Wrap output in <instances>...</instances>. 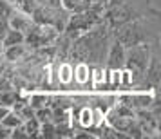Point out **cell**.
<instances>
[{
	"mask_svg": "<svg viewBox=\"0 0 161 139\" xmlns=\"http://www.w3.org/2000/svg\"><path fill=\"white\" fill-rule=\"evenodd\" d=\"M110 42H112V29L100 22L78 38H74L71 44L69 58L87 65L102 67L105 65V56H107Z\"/></svg>",
	"mask_w": 161,
	"mask_h": 139,
	"instance_id": "cell-1",
	"label": "cell"
},
{
	"mask_svg": "<svg viewBox=\"0 0 161 139\" xmlns=\"http://www.w3.org/2000/svg\"><path fill=\"white\" fill-rule=\"evenodd\" d=\"M2 44L4 47H9V45H16V44H24V33L22 31H16L9 27L8 33L2 36Z\"/></svg>",
	"mask_w": 161,
	"mask_h": 139,
	"instance_id": "cell-10",
	"label": "cell"
},
{
	"mask_svg": "<svg viewBox=\"0 0 161 139\" xmlns=\"http://www.w3.org/2000/svg\"><path fill=\"white\" fill-rule=\"evenodd\" d=\"M9 136H11V128H8L6 125H2V123H0V137L8 139Z\"/></svg>",
	"mask_w": 161,
	"mask_h": 139,
	"instance_id": "cell-13",
	"label": "cell"
},
{
	"mask_svg": "<svg viewBox=\"0 0 161 139\" xmlns=\"http://www.w3.org/2000/svg\"><path fill=\"white\" fill-rule=\"evenodd\" d=\"M13 11H15V8L11 6L9 0H0V18L2 20H8Z\"/></svg>",
	"mask_w": 161,
	"mask_h": 139,
	"instance_id": "cell-12",
	"label": "cell"
},
{
	"mask_svg": "<svg viewBox=\"0 0 161 139\" xmlns=\"http://www.w3.org/2000/svg\"><path fill=\"white\" fill-rule=\"evenodd\" d=\"M31 18H33L35 24L51 25V27H54L58 33H62V31L65 29L69 13L62 8H51V6H40V4H38L36 9L31 13Z\"/></svg>",
	"mask_w": 161,
	"mask_h": 139,
	"instance_id": "cell-5",
	"label": "cell"
},
{
	"mask_svg": "<svg viewBox=\"0 0 161 139\" xmlns=\"http://www.w3.org/2000/svg\"><path fill=\"white\" fill-rule=\"evenodd\" d=\"M2 51H4V44H2V38H0V54H2Z\"/></svg>",
	"mask_w": 161,
	"mask_h": 139,
	"instance_id": "cell-15",
	"label": "cell"
},
{
	"mask_svg": "<svg viewBox=\"0 0 161 139\" xmlns=\"http://www.w3.org/2000/svg\"><path fill=\"white\" fill-rule=\"evenodd\" d=\"M105 67L112 72H121L125 67V47L118 40H114V36H112V42L105 56Z\"/></svg>",
	"mask_w": 161,
	"mask_h": 139,
	"instance_id": "cell-6",
	"label": "cell"
},
{
	"mask_svg": "<svg viewBox=\"0 0 161 139\" xmlns=\"http://www.w3.org/2000/svg\"><path fill=\"white\" fill-rule=\"evenodd\" d=\"M112 36L123 47L139 44H159V16H158V11L138 16L130 22L112 29Z\"/></svg>",
	"mask_w": 161,
	"mask_h": 139,
	"instance_id": "cell-2",
	"label": "cell"
},
{
	"mask_svg": "<svg viewBox=\"0 0 161 139\" xmlns=\"http://www.w3.org/2000/svg\"><path fill=\"white\" fill-rule=\"evenodd\" d=\"M9 2L16 11H22V13H27V15H31L38 6L36 0H9Z\"/></svg>",
	"mask_w": 161,
	"mask_h": 139,
	"instance_id": "cell-11",
	"label": "cell"
},
{
	"mask_svg": "<svg viewBox=\"0 0 161 139\" xmlns=\"http://www.w3.org/2000/svg\"><path fill=\"white\" fill-rule=\"evenodd\" d=\"M8 29H9L8 20H2V18H0V38H2L4 35H6V33H8Z\"/></svg>",
	"mask_w": 161,
	"mask_h": 139,
	"instance_id": "cell-14",
	"label": "cell"
},
{
	"mask_svg": "<svg viewBox=\"0 0 161 139\" xmlns=\"http://www.w3.org/2000/svg\"><path fill=\"white\" fill-rule=\"evenodd\" d=\"M31 54V49H27L25 44H16V45H9V47H4V51L0 56H4V60L8 63H16L20 60H25V56Z\"/></svg>",
	"mask_w": 161,
	"mask_h": 139,
	"instance_id": "cell-7",
	"label": "cell"
},
{
	"mask_svg": "<svg viewBox=\"0 0 161 139\" xmlns=\"http://www.w3.org/2000/svg\"><path fill=\"white\" fill-rule=\"evenodd\" d=\"M102 22V15L94 11V9H87V11H80V13H71L67 18L65 29L62 31L65 36H69L71 40L78 38L80 35H83L85 31H89L91 27H94Z\"/></svg>",
	"mask_w": 161,
	"mask_h": 139,
	"instance_id": "cell-3",
	"label": "cell"
},
{
	"mask_svg": "<svg viewBox=\"0 0 161 139\" xmlns=\"http://www.w3.org/2000/svg\"><path fill=\"white\" fill-rule=\"evenodd\" d=\"M8 24H9L11 29L25 33V31L33 25V18H31V15H27V13H22V11H16L15 9V11L11 13V16L8 18Z\"/></svg>",
	"mask_w": 161,
	"mask_h": 139,
	"instance_id": "cell-8",
	"label": "cell"
},
{
	"mask_svg": "<svg viewBox=\"0 0 161 139\" xmlns=\"http://www.w3.org/2000/svg\"><path fill=\"white\" fill-rule=\"evenodd\" d=\"M58 35L60 33L54 27H51V25H42V24L33 22V25L24 33V44L27 45V49L36 51V49L53 45L56 42Z\"/></svg>",
	"mask_w": 161,
	"mask_h": 139,
	"instance_id": "cell-4",
	"label": "cell"
},
{
	"mask_svg": "<svg viewBox=\"0 0 161 139\" xmlns=\"http://www.w3.org/2000/svg\"><path fill=\"white\" fill-rule=\"evenodd\" d=\"M0 123L6 125L8 128H11V130H13V128H16V126H20V125L24 123V119H22V116H20L15 109H9L8 114L2 117V121H0Z\"/></svg>",
	"mask_w": 161,
	"mask_h": 139,
	"instance_id": "cell-9",
	"label": "cell"
}]
</instances>
